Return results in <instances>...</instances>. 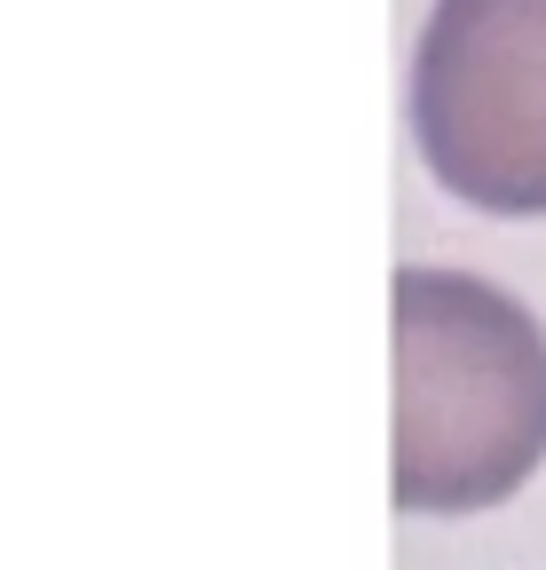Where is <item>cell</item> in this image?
I'll return each mask as SVG.
<instances>
[{"label": "cell", "mask_w": 546, "mask_h": 570, "mask_svg": "<svg viewBox=\"0 0 546 570\" xmlns=\"http://www.w3.org/2000/svg\"><path fill=\"white\" fill-rule=\"evenodd\" d=\"M420 167L484 214H546V0H436L413 48Z\"/></svg>", "instance_id": "obj_2"}, {"label": "cell", "mask_w": 546, "mask_h": 570, "mask_svg": "<svg viewBox=\"0 0 546 570\" xmlns=\"http://www.w3.org/2000/svg\"><path fill=\"white\" fill-rule=\"evenodd\" d=\"M396 508L475 515L546 460V333L467 269H396Z\"/></svg>", "instance_id": "obj_1"}]
</instances>
